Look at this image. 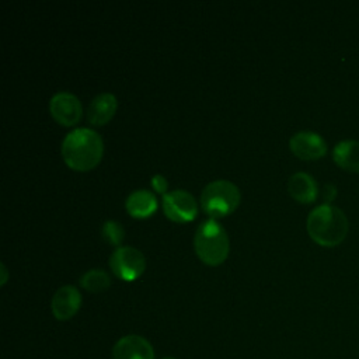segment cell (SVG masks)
Here are the masks:
<instances>
[{"label": "cell", "instance_id": "obj_1", "mask_svg": "<svg viewBox=\"0 0 359 359\" xmlns=\"http://www.w3.org/2000/svg\"><path fill=\"white\" fill-rule=\"evenodd\" d=\"M62 157L76 171L94 168L104 153L101 136L90 128H77L69 132L62 142Z\"/></svg>", "mask_w": 359, "mask_h": 359}, {"label": "cell", "instance_id": "obj_2", "mask_svg": "<svg viewBox=\"0 0 359 359\" xmlns=\"http://www.w3.org/2000/svg\"><path fill=\"white\" fill-rule=\"evenodd\" d=\"M309 236L323 247H335L348 234V219L345 213L330 203L314 208L306 222Z\"/></svg>", "mask_w": 359, "mask_h": 359}, {"label": "cell", "instance_id": "obj_3", "mask_svg": "<svg viewBox=\"0 0 359 359\" xmlns=\"http://www.w3.org/2000/svg\"><path fill=\"white\" fill-rule=\"evenodd\" d=\"M194 247L201 261L208 265H219L229 255L227 231L216 219L203 220L195 231Z\"/></svg>", "mask_w": 359, "mask_h": 359}, {"label": "cell", "instance_id": "obj_4", "mask_svg": "<svg viewBox=\"0 0 359 359\" xmlns=\"http://www.w3.org/2000/svg\"><path fill=\"white\" fill-rule=\"evenodd\" d=\"M241 194L238 187L227 180H216L209 182L201 194L202 210L217 219L230 215L240 203Z\"/></svg>", "mask_w": 359, "mask_h": 359}, {"label": "cell", "instance_id": "obj_5", "mask_svg": "<svg viewBox=\"0 0 359 359\" xmlns=\"http://www.w3.org/2000/svg\"><path fill=\"white\" fill-rule=\"evenodd\" d=\"M109 266L119 279L132 282L144 272L146 258L143 252L135 247H116L109 255Z\"/></svg>", "mask_w": 359, "mask_h": 359}, {"label": "cell", "instance_id": "obj_6", "mask_svg": "<svg viewBox=\"0 0 359 359\" xmlns=\"http://www.w3.org/2000/svg\"><path fill=\"white\" fill-rule=\"evenodd\" d=\"M164 215L177 223H187L196 217L198 203L185 189H174L163 195Z\"/></svg>", "mask_w": 359, "mask_h": 359}, {"label": "cell", "instance_id": "obj_7", "mask_svg": "<svg viewBox=\"0 0 359 359\" xmlns=\"http://www.w3.org/2000/svg\"><path fill=\"white\" fill-rule=\"evenodd\" d=\"M49 111L57 123L72 126L80 121L83 107L80 100L73 93L59 91L50 97Z\"/></svg>", "mask_w": 359, "mask_h": 359}, {"label": "cell", "instance_id": "obj_8", "mask_svg": "<svg viewBox=\"0 0 359 359\" xmlns=\"http://www.w3.org/2000/svg\"><path fill=\"white\" fill-rule=\"evenodd\" d=\"M289 147L292 153L302 158V160H317L325 156L327 153V143L313 130H300L296 132L289 139Z\"/></svg>", "mask_w": 359, "mask_h": 359}, {"label": "cell", "instance_id": "obj_9", "mask_svg": "<svg viewBox=\"0 0 359 359\" xmlns=\"http://www.w3.org/2000/svg\"><path fill=\"white\" fill-rule=\"evenodd\" d=\"M112 359H154V351L146 338L129 334L115 342Z\"/></svg>", "mask_w": 359, "mask_h": 359}, {"label": "cell", "instance_id": "obj_10", "mask_svg": "<svg viewBox=\"0 0 359 359\" xmlns=\"http://www.w3.org/2000/svg\"><path fill=\"white\" fill-rule=\"evenodd\" d=\"M81 306V294L73 285L59 287L52 297V314L59 321L70 320Z\"/></svg>", "mask_w": 359, "mask_h": 359}, {"label": "cell", "instance_id": "obj_11", "mask_svg": "<svg viewBox=\"0 0 359 359\" xmlns=\"http://www.w3.org/2000/svg\"><path fill=\"white\" fill-rule=\"evenodd\" d=\"M289 195L300 203H311L317 199L318 187L316 180L303 171L294 172L287 181Z\"/></svg>", "mask_w": 359, "mask_h": 359}, {"label": "cell", "instance_id": "obj_12", "mask_svg": "<svg viewBox=\"0 0 359 359\" xmlns=\"http://www.w3.org/2000/svg\"><path fill=\"white\" fill-rule=\"evenodd\" d=\"M116 107L118 101L112 93H101L95 95L90 102L87 109V119L95 126L105 125L115 115Z\"/></svg>", "mask_w": 359, "mask_h": 359}, {"label": "cell", "instance_id": "obj_13", "mask_svg": "<svg viewBox=\"0 0 359 359\" xmlns=\"http://www.w3.org/2000/svg\"><path fill=\"white\" fill-rule=\"evenodd\" d=\"M125 208L132 217H149L157 209V199L151 191L136 189L128 195L125 201Z\"/></svg>", "mask_w": 359, "mask_h": 359}, {"label": "cell", "instance_id": "obj_14", "mask_svg": "<svg viewBox=\"0 0 359 359\" xmlns=\"http://www.w3.org/2000/svg\"><path fill=\"white\" fill-rule=\"evenodd\" d=\"M332 158L341 168L359 172V142L358 140H341L334 146Z\"/></svg>", "mask_w": 359, "mask_h": 359}, {"label": "cell", "instance_id": "obj_15", "mask_svg": "<svg viewBox=\"0 0 359 359\" xmlns=\"http://www.w3.org/2000/svg\"><path fill=\"white\" fill-rule=\"evenodd\" d=\"M80 285H81V287H84L88 292L100 293L109 287L111 278H109L108 272H105L104 269L94 268V269L86 271L80 276Z\"/></svg>", "mask_w": 359, "mask_h": 359}, {"label": "cell", "instance_id": "obj_16", "mask_svg": "<svg viewBox=\"0 0 359 359\" xmlns=\"http://www.w3.org/2000/svg\"><path fill=\"white\" fill-rule=\"evenodd\" d=\"M101 236L107 243L112 245H119L121 241L123 240L125 230L118 220L109 219V220H105L104 224L101 226Z\"/></svg>", "mask_w": 359, "mask_h": 359}, {"label": "cell", "instance_id": "obj_17", "mask_svg": "<svg viewBox=\"0 0 359 359\" xmlns=\"http://www.w3.org/2000/svg\"><path fill=\"white\" fill-rule=\"evenodd\" d=\"M151 187L154 188V191H157L158 194H165V191H167V187H168V182H167V180H165V177L164 175H161V174H154L153 177H151Z\"/></svg>", "mask_w": 359, "mask_h": 359}, {"label": "cell", "instance_id": "obj_18", "mask_svg": "<svg viewBox=\"0 0 359 359\" xmlns=\"http://www.w3.org/2000/svg\"><path fill=\"white\" fill-rule=\"evenodd\" d=\"M335 194H337V189L332 184H325L324 185V191H323V196H324V201L325 203L331 202L334 198H335Z\"/></svg>", "mask_w": 359, "mask_h": 359}, {"label": "cell", "instance_id": "obj_19", "mask_svg": "<svg viewBox=\"0 0 359 359\" xmlns=\"http://www.w3.org/2000/svg\"><path fill=\"white\" fill-rule=\"evenodd\" d=\"M0 271H1V273H3V276H1V285H4L6 282H7V269H6V265L4 264H1L0 265Z\"/></svg>", "mask_w": 359, "mask_h": 359}, {"label": "cell", "instance_id": "obj_20", "mask_svg": "<svg viewBox=\"0 0 359 359\" xmlns=\"http://www.w3.org/2000/svg\"><path fill=\"white\" fill-rule=\"evenodd\" d=\"M163 359H174V358H163Z\"/></svg>", "mask_w": 359, "mask_h": 359}]
</instances>
